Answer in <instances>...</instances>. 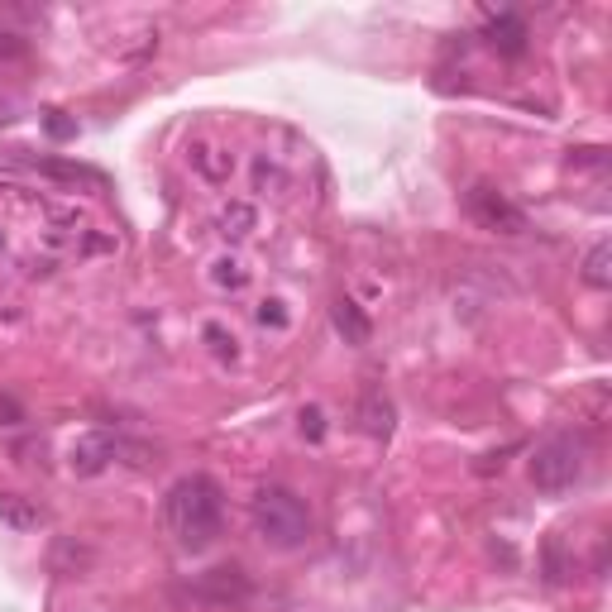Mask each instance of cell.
Returning <instances> with one entry per match:
<instances>
[{
    "label": "cell",
    "mask_w": 612,
    "mask_h": 612,
    "mask_svg": "<svg viewBox=\"0 0 612 612\" xmlns=\"http://www.w3.org/2000/svg\"><path fill=\"white\" fill-rule=\"evenodd\" d=\"M254 225H259V211H254L249 201H230V206L220 211V230H225L230 240H244V235H254Z\"/></svg>",
    "instance_id": "cell-11"
},
{
    "label": "cell",
    "mask_w": 612,
    "mask_h": 612,
    "mask_svg": "<svg viewBox=\"0 0 612 612\" xmlns=\"http://www.w3.org/2000/svg\"><path fill=\"white\" fill-rule=\"evenodd\" d=\"M330 316H335V330H340V335H345L350 345H369L373 326H369V316H364V306H359V302L340 297V302L330 306Z\"/></svg>",
    "instance_id": "cell-8"
},
{
    "label": "cell",
    "mask_w": 612,
    "mask_h": 612,
    "mask_svg": "<svg viewBox=\"0 0 612 612\" xmlns=\"http://www.w3.org/2000/svg\"><path fill=\"white\" fill-rule=\"evenodd\" d=\"M192 163H197V173L206 182H225L230 177V158H220V149H211V144H192Z\"/></svg>",
    "instance_id": "cell-13"
},
{
    "label": "cell",
    "mask_w": 612,
    "mask_h": 612,
    "mask_svg": "<svg viewBox=\"0 0 612 612\" xmlns=\"http://www.w3.org/2000/svg\"><path fill=\"white\" fill-rule=\"evenodd\" d=\"M278 306H283V302H263V311H259V321H263V326H268V321H273V326H287V316L278 311Z\"/></svg>",
    "instance_id": "cell-16"
},
{
    "label": "cell",
    "mask_w": 612,
    "mask_h": 612,
    "mask_svg": "<svg viewBox=\"0 0 612 612\" xmlns=\"http://www.w3.org/2000/svg\"><path fill=\"white\" fill-rule=\"evenodd\" d=\"M579 474H584V440L550 436L546 445H536V455H531V483L541 493H565V488L579 483Z\"/></svg>",
    "instance_id": "cell-3"
},
{
    "label": "cell",
    "mask_w": 612,
    "mask_h": 612,
    "mask_svg": "<svg viewBox=\"0 0 612 612\" xmlns=\"http://www.w3.org/2000/svg\"><path fill=\"white\" fill-rule=\"evenodd\" d=\"M220 512H225V498H220L216 479L206 474H192L168 488V503H163V517H168V531L177 536L182 550H206L220 536Z\"/></svg>",
    "instance_id": "cell-1"
},
{
    "label": "cell",
    "mask_w": 612,
    "mask_h": 612,
    "mask_svg": "<svg viewBox=\"0 0 612 612\" xmlns=\"http://www.w3.org/2000/svg\"><path fill=\"white\" fill-rule=\"evenodd\" d=\"M29 53V44L24 39H15V34H0V58H24Z\"/></svg>",
    "instance_id": "cell-15"
},
{
    "label": "cell",
    "mask_w": 612,
    "mask_h": 612,
    "mask_svg": "<svg viewBox=\"0 0 612 612\" xmlns=\"http://www.w3.org/2000/svg\"><path fill=\"white\" fill-rule=\"evenodd\" d=\"M110 459H115V440H110L106 431H91V436H82L77 445H72L67 464H72V474L91 479V474H101V469H106Z\"/></svg>",
    "instance_id": "cell-6"
},
{
    "label": "cell",
    "mask_w": 612,
    "mask_h": 612,
    "mask_svg": "<svg viewBox=\"0 0 612 612\" xmlns=\"http://www.w3.org/2000/svg\"><path fill=\"white\" fill-rule=\"evenodd\" d=\"M254 177H259V187H273V192H283V168H273L268 158H259V168H254Z\"/></svg>",
    "instance_id": "cell-14"
},
{
    "label": "cell",
    "mask_w": 612,
    "mask_h": 612,
    "mask_svg": "<svg viewBox=\"0 0 612 612\" xmlns=\"http://www.w3.org/2000/svg\"><path fill=\"white\" fill-rule=\"evenodd\" d=\"M302 431L311 440H321V412H316V407H311V412H302Z\"/></svg>",
    "instance_id": "cell-17"
},
{
    "label": "cell",
    "mask_w": 612,
    "mask_h": 612,
    "mask_svg": "<svg viewBox=\"0 0 612 612\" xmlns=\"http://www.w3.org/2000/svg\"><path fill=\"white\" fill-rule=\"evenodd\" d=\"M488 44L503 48L507 58H517V53H526V24L517 20V15H498V20H488Z\"/></svg>",
    "instance_id": "cell-9"
},
{
    "label": "cell",
    "mask_w": 612,
    "mask_h": 612,
    "mask_svg": "<svg viewBox=\"0 0 612 612\" xmlns=\"http://www.w3.org/2000/svg\"><path fill=\"white\" fill-rule=\"evenodd\" d=\"M0 522H10L15 531H34V526L44 522V512L29 503V498H20V493H0Z\"/></svg>",
    "instance_id": "cell-10"
},
{
    "label": "cell",
    "mask_w": 612,
    "mask_h": 612,
    "mask_svg": "<svg viewBox=\"0 0 612 612\" xmlns=\"http://www.w3.org/2000/svg\"><path fill=\"white\" fill-rule=\"evenodd\" d=\"M249 517H254V531L268 550H302L311 536V512L292 488H259Z\"/></svg>",
    "instance_id": "cell-2"
},
{
    "label": "cell",
    "mask_w": 612,
    "mask_h": 612,
    "mask_svg": "<svg viewBox=\"0 0 612 612\" xmlns=\"http://www.w3.org/2000/svg\"><path fill=\"white\" fill-rule=\"evenodd\" d=\"M197 598L216 603V608H240V603H249V579H244L240 569H211L201 579Z\"/></svg>",
    "instance_id": "cell-5"
},
{
    "label": "cell",
    "mask_w": 612,
    "mask_h": 612,
    "mask_svg": "<svg viewBox=\"0 0 612 612\" xmlns=\"http://www.w3.org/2000/svg\"><path fill=\"white\" fill-rule=\"evenodd\" d=\"M469 211H474L483 225L503 230V235H522L526 230V216L503 197V192H493V187H474V192H469Z\"/></svg>",
    "instance_id": "cell-4"
},
{
    "label": "cell",
    "mask_w": 612,
    "mask_h": 612,
    "mask_svg": "<svg viewBox=\"0 0 612 612\" xmlns=\"http://www.w3.org/2000/svg\"><path fill=\"white\" fill-rule=\"evenodd\" d=\"M584 283L589 287H612V244H593L584 259Z\"/></svg>",
    "instance_id": "cell-12"
},
{
    "label": "cell",
    "mask_w": 612,
    "mask_h": 612,
    "mask_svg": "<svg viewBox=\"0 0 612 612\" xmlns=\"http://www.w3.org/2000/svg\"><path fill=\"white\" fill-rule=\"evenodd\" d=\"M359 426H364L373 440L393 436V402L383 397V388H369V393H364V402H359Z\"/></svg>",
    "instance_id": "cell-7"
}]
</instances>
